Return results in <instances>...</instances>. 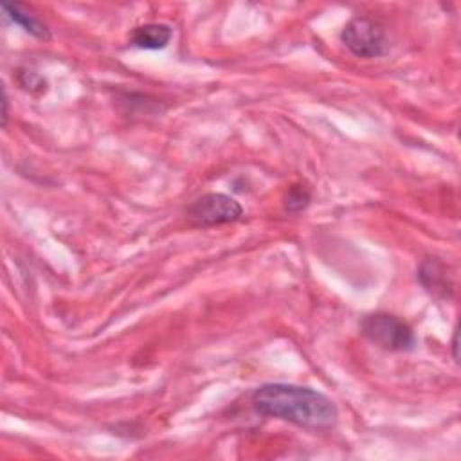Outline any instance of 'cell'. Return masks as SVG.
Returning a JSON list of instances; mask_svg holds the SVG:
<instances>
[{"mask_svg":"<svg viewBox=\"0 0 461 461\" xmlns=\"http://www.w3.org/2000/svg\"><path fill=\"white\" fill-rule=\"evenodd\" d=\"M252 409L306 430H330L339 421L335 402L324 393L295 384H263L250 394Z\"/></svg>","mask_w":461,"mask_h":461,"instance_id":"cell-1","label":"cell"},{"mask_svg":"<svg viewBox=\"0 0 461 461\" xmlns=\"http://www.w3.org/2000/svg\"><path fill=\"white\" fill-rule=\"evenodd\" d=\"M360 333L385 351H411L416 346L412 328L398 315L387 312L366 315L360 321Z\"/></svg>","mask_w":461,"mask_h":461,"instance_id":"cell-2","label":"cell"},{"mask_svg":"<svg viewBox=\"0 0 461 461\" xmlns=\"http://www.w3.org/2000/svg\"><path fill=\"white\" fill-rule=\"evenodd\" d=\"M340 41L357 58H380L389 52V38L385 27L369 18L355 16L340 31Z\"/></svg>","mask_w":461,"mask_h":461,"instance_id":"cell-3","label":"cell"},{"mask_svg":"<svg viewBox=\"0 0 461 461\" xmlns=\"http://www.w3.org/2000/svg\"><path fill=\"white\" fill-rule=\"evenodd\" d=\"M187 221L193 227H216L234 223L243 218L241 203L223 193H205L193 200L185 209Z\"/></svg>","mask_w":461,"mask_h":461,"instance_id":"cell-4","label":"cell"},{"mask_svg":"<svg viewBox=\"0 0 461 461\" xmlns=\"http://www.w3.org/2000/svg\"><path fill=\"white\" fill-rule=\"evenodd\" d=\"M420 285L439 299H450L454 295V281L448 267L439 258H425L416 270Z\"/></svg>","mask_w":461,"mask_h":461,"instance_id":"cell-5","label":"cell"},{"mask_svg":"<svg viewBox=\"0 0 461 461\" xmlns=\"http://www.w3.org/2000/svg\"><path fill=\"white\" fill-rule=\"evenodd\" d=\"M173 38V29L167 23H157V22H149V23H142L131 29L128 41L131 47L137 49H146V50H158L169 45Z\"/></svg>","mask_w":461,"mask_h":461,"instance_id":"cell-6","label":"cell"},{"mask_svg":"<svg viewBox=\"0 0 461 461\" xmlns=\"http://www.w3.org/2000/svg\"><path fill=\"white\" fill-rule=\"evenodd\" d=\"M2 11L5 18H9L13 23L20 25L25 32L38 40H49L50 38V29L31 11H27L23 5L14 4V2H2Z\"/></svg>","mask_w":461,"mask_h":461,"instance_id":"cell-7","label":"cell"},{"mask_svg":"<svg viewBox=\"0 0 461 461\" xmlns=\"http://www.w3.org/2000/svg\"><path fill=\"white\" fill-rule=\"evenodd\" d=\"M310 200H312V193L308 187L304 185H292L285 198H283V207L286 212H292V214H297L301 211H304L308 205H310Z\"/></svg>","mask_w":461,"mask_h":461,"instance_id":"cell-8","label":"cell"},{"mask_svg":"<svg viewBox=\"0 0 461 461\" xmlns=\"http://www.w3.org/2000/svg\"><path fill=\"white\" fill-rule=\"evenodd\" d=\"M452 357L454 360H457V330H454V335H452Z\"/></svg>","mask_w":461,"mask_h":461,"instance_id":"cell-9","label":"cell"}]
</instances>
